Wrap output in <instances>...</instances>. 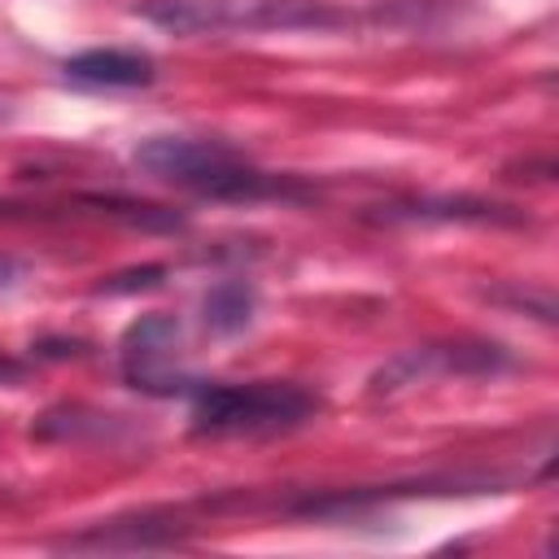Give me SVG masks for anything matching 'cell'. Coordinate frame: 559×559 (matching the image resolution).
<instances>
[{
	"mask_svg": "<svg viewBox=\"0 0 559 559\" xmlns=\"http://www.w3.org/2000/svg\"><path fill=\"white\" fill-rule=\"evenodd\" d=\"M131 166L148 179L188 188L192 197L210 201H236V205H258V201H284L301 205L314 197L310 183L297 175H275L253 166L245 153H236L223 140H197V135H148L131 148Z\"/></svg>",
	"mask_w": 559,
	"mask_h": 559,
	"instance_id": "1",
	"label": "cell"
},
{
	"mask_svg": "<svg viewBox=\"0 0 559 559\" xmlns=\"http://www.w3.org/2000/svg\"><path fill=\"white\" fill-rule=\"evenodd\" d=\"M323 411L319 393L293 380H249L214 384L192 393V437H275L310 424Z\"/></svg>",
	"mask_w": 559,
	"mask_h": 559,
	"instance_id": "2",
	"label": "cell"
},
{
	"mask_svg": "<svg viewBox=\"0 0 559 559\" xmlns=\"http://www.w3.org/2000/svg\"><path fill=\"white\" fill-rule=\"evenodd\" d=\"M135 13L175 35H227V31H328L341 26L345 13L323 0H144Z\"/></svg>",
	"mask_w": 559,
	"mask_h": 559,
	"instance_id": "3",
	"label": "cell"
},
{
	"mask_svg": "<svg viewBox=\"0 0 559 559\" xmlns=\"http://www.w3.org/2000/svg\"><path fill=\"white\" fill-rule=\"evenodd\" d=\"M183 328L175 314H140L122 332V380L148 397H192L205 380L175 367Z\"/></svg>",
	"mask_w": 559,
	"mask_h": 559,
	"instance_id": "4",
	"label": "cell"
},
{
	"mask_svg": "<svg viewBox=\"0 0 559 559\" xmlns=\"http://www.w3.org/2000/svg\"><path fill=\"white\" fill-rule=\"evenodd\" d=\"M515 358L502 345H424L406 349L371 376V393H397L428 376H493L507 371Z\"/></svg>",
	"mask_w": 559,
	"mask_h": 559,
	"instance_id": "5",
	"label": "cell"
},
{
	"mask_svg": "<svg viewBox=\"0 0 559 559\" xmlns=\"http://www.w3.org/2000/svg\"><path fill=\"white\" fill-rule=\"evenodd\" d=\"M61 74L70 83H83V87L131 92V87H148L157 79V61L148 52H135V48H87V52L66 57Z\"/></svg>",
	"mask_w": 559,
	"mask_h": 559,
	"instance_id": "6",
	"label": "cell"
},
{
	"mask_svg": "<svg viewBox=\"0 0 559 559\" xmlns=\"http://www.w3.org/2000/svg\"><path fill=\"white\" fill-rule=\"evenodd\" d=\"M258 314V288L249 280H218L201 297V323L210 336H236Z\"/></svg>",
	"mask_w": 559,
	"mask_h": 559,
	"instance_id": "7",
	"label": "cell"
},
{
	"mask_svg": "<svg viewBox=\"0 0 559 559\" xmlns=\"http://www.w3.org/2000/svg\"><path fill=\"white\" fill-rule=\"evenodd\" d=\"M384 218H411V223H520L507 205L472 201V197H437V201H411V205H389Z\"/></svg>",
	"mask_w": 559,
	"mask_h": 559,
	"instance_id": "8",
	"label": "cell"
},
{
	"mask_svg": "<svg viewBox=\"0 0 559 559\" xmlns=\"http://www.w3.org/2000/svg\"><path fill=\"white\" fill-rule=\"evenodd\" d=\"M166 280V266H131V271H118V275H109L96 293H105V297H122V293H140V288H157Z\"/></svg>",
	"mask_w": 559,
	"mask_h": 559,
	"instance_id": "9",
	"label": "cell"
},
{
	"mask_svg": "<svg viewBox=\"0 0 559 559\" xmlns=\"http://www.w3.org/2000/svg\"><path fill=\"white\" fill-rule=\"evenodd\" d=\"M22 280H26V262L0 253V288H13V284H22Z\"/></svg>",
	"mask_w": 559,
	"mask_h": 559,
	"instance_id": "10",
	"label": "cell"
},
{
	"mask_svg": "<svg viewBox=\"0 0 559 559\" xmlns=\"http://www.w3.org/2000/svg\"><path fill=\"white\" fill-rule=\"evenodd\" d=\"M26 376V362L22 358H13V354H4L0 349V384H17Z\"/></svg>",
	"mask_w": 559,
	"mask_h": 559,
	"instance_id": "11",
	"label": "cell"
}]
</instances>
